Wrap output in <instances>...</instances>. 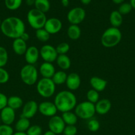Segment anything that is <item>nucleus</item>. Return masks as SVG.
<instances>
[{"label": "nucleus", "mask_w": 135, "mask_h": 135, "mask_svg": "<svg viewBox=\"0 0 135 135\" xmlns=\"http://www.w3.org/2000/svg\"><path fill=\"white\" fill-rule=\"evenodd\" d=\"M87 101L95 104L99 100V94L97 91L93 89L89 90L86 94Z\"/></svg>", "instance_id": "7c9ffc66"}, {"label": "nucleus", "mask_w": 135, "mask_h": 135, "mask_svg": "<svg viewBox=\"0 0 135 135\" xmlns=\"http://www.w3.org/2000/svg\"><path fill=\"white\" fill-rule=\"evenodd\" d=\"M0 124H1V119H0Z\"/></svg>", "instance_id": "3c124183"}, {"label": "nucleus", "mask_w": 135, "mask_h": 135, "mask_svg": "<svg viewBox=\"0 0 135 135\" xmlns=\"http://www.w3.org/2000/svg\"><path fill=\"white\" fill-rule=\"evenodd\" d=\"M9 59V55L6 49L0 46V67H4L7 65Z\"/></svg>", "instance_id": "2f4dec72"}, {"label": "nucleus", "mask_w": 135, "mask_h": 135, "mask_svg": "<svg viewBox=\"0 0 135 135\" xmlns=\"http://www.w3.org/2000/svg\"><path fill=\"white\" fill-rule=\"evenodd\" d=\"M87 128L91 132H97L100 128V123L95 119H91L87 123Z\"/></svg>", "instance_id": "c9c22d12"}, {"label": "nucleus", "mask_w": 135, "mask_h": 135, "mask_svg": "<svg viewBox=\"0 0 135 135\" xmlns=\"http://www.w3.org/2000/svg\"><path fill=\"white\" fill-rule=\"evenodd\" d=\"M44 28L51 35L59 32L62 28V22L59 18L52 17L47 18Z\"/></svg>", "instance_id": "ddd939ff"}, {"label": "nucleus", "mask_w": 135, "mask_h": 135, "mask_svg": "<svg viewBox=\"0 0 135 135\" xmlns=\"http://www.w3.org/2000/svg\"><path fill=\"white\" fill-rule=\"evenodd\" d=\"M61 117L66 125H75L78 122V117L75 113L71 111L62 113Z\"/></svg>", "instance_id": "a878e982"}, {"label": "nucleus", "mask_w": 135, "mask_h": 135, "mask_svg": "<svg viewBox=\"0 0 135 135\" xmlns=\"http://www.w3.org/2000/svg\"><path fill=\"white\" fill-rule=\"evenodd\" d=\"M112 2L115 4H118V5H120L121 3H124V0H112Z\"/></svg>", "instance_id": "a18cd8bd"}, {"label": "nucleus", "mask_w": 135, "mask_h": 135, "mask_svg": "<svg viewBox=\"0 0 135 135\" xmlns=\"http://www.w3.org/2000/svg\"><path fill=\"white\" fill-rule=\"evenodd\" d=\"M1 22H2V21L1 20V18H0V28H1Z\"/></svg>", "instance_id": "8fccbe9b"}, {"label": "nucleus", "mask_w": 135, "mask_h": 135, "mask_svg": "<svg viewBox=\"0 0 135 135\" xmlns=\"http://www.w3.org/2000/svg\"><path fill=\"white\" fill-rule=\"evenodd\" d=\"M82 34V30L78 25H70L67 29V35L70 39L72 40H78Z\"/></svg>", "instance_id": "5701e85b"}, {"label": "nucleus", "mask_w": 135, "mask_h": 135, "mask_svg": "<svg viewBox=\"0 0 135 135\" xmlns=\"http://www.w3.org/2000/svg\"><path fill=\"white\" fill-rule=\"evenodd\" d=\"M111 102L107 98H103L99 100L95 104V112L99 115L107 114L111 109Z\"/></svg>", "instance_id": "f3484780"}, {"label": "nucleus", "mask_w": 135, "mask_h": 135, "mask_svg": "<svg viewBox=\"0 0 135 135\" xmlns=\"http://www.w3.org/2000/svg\"><path fill=\"white\" fill-rule=\"evenodd\" d=\"M38 112V104L34 100H30L25 103L22 106L21 117L30 119L34 117Z\"/></svg>", "instance_id": "9b49d317"}, {"label": "nucleus", "mask_w": 135, "mask_h": 135, "mask_svg": "<svg viewBox=\"0 0 135 135\" xmlns=\"http://www.w3.org/2000/svg\"><path fill=\"white\" fill-rule=\"evenodd\" d=\"M9 74L3 67H0V84H3L7 83L9 80Z\"/></svg>", "instance_id": "4c0bfd02"}, {"label": "nucleus", "mask_w": 135, "mask_h": 135, "mask_svg": "<svg viewBox=\"0 0 135 135\" xmlns=\"http://www.w3.org/2000/svg\"><path fill=\"white\" fill-rule=\"evenodd\" d=\"M121 39L122 33L119 28L111 26L103 32L101 38V42L103 47L111 48L117 46Z\"/></svg>", "instance_id": "7ed1b4c3"}, {"label": "nucleus", "mask_w": 135, "mask_h": 135, "mask_svg": "<svg viewBox=\"0 0 135 135\" xmlns=\"http://www.w3.org/2000/svg\"><path fill=\"white\" fill-rule=\"evenodd\" d=\"M40 56L42 57L44 62L52 63L56 61L58 54L56 47L50 44H45L40 49Z\"/></svg>", "instance_id": "1a4fd4ad"}, {"label": "nucleus", "mask_w": 135, "mask_h": 135, "mask_svg": "<svg viewBox=\"0 0 135 135\" xmlns=\"http://www.w3.org/2000/svg\"><path fill=\"white\" fill-rule=\"evenodd\" d=\"M89 83L92 89L97 91L98 92L105 90L107 85V81L99 76H93L90 79Z\"/></svg>", "instance_id": "aec40b11"}, {"label": "nucleus", "mask_w": 135, "mask_h": 135, "mask_svg": "<svg viewBox=\"0 0 135 135\" xmlns=\"http://www.w3.org/2000/svg\"><path fill=\"white\" fill-rule=\"evenodd\" d=\"M70 45L67 42H61L56 47L58 55H66L70 50Z\"/></svg>", "instance_id": "473e14b6"}, {"label": "nucleus", "mask_w": 135, "mask_h": 135, "mask_svg": "<svg viewBox=\"0 0 135 135\" xmlns=\"http://www.w3.org/2000/svg\"><path fill=\"white\" fill-rule=\"evenodd\" d=\"M20 38H21L22 40L26 42L29 39H30V36H29V34H28L27 32H25L24 33H22V34L21 36V37H20Z\"/></svg>", "instance_id": "a19ab883"}, {"label": "nucleus", "mask_w": 135, "mask_h": 135, "mask_svg": "<svg viewBox=\"0 0 135 135\" xmlns=\"http://www.w3.org/2000/svg\"><path fill=\"white\" fill-rule=\"evenodd\" d=\"M13 135H27L26 133H22V132H17L14 133V134Z\"/></svg>", "instance_id": "09e8293b"}, {"label": "nucleus", "mask_w": 135, "mask_h": 135, "mask_svg": "<svg viewBox=\"0 0 135 135\" xmlns=\"http://www.w3.org/2000/svg\"><path fill=\"white\" fill-rule=\"evenodd\" d=\"M12 48L15 54L18 55H25L28 47L26 42L22 40L21 38H19L13 40Z\"/></svg>", "instance_id": "6ab92c4d"}, {"label": "nucleus", "mask_w": 135, "mask_h": 135, "mask_svg": "<svg viewBox=\"0 0 135 135\" xmlns=\"http://www.w3.org/2000/svg\"><path fill=\"white\" fill-rule=\"evenodd\" d=\"M34 7L40 11L46 13L50 10V3L49 0H35Z\"/></svg>", "instance_id": "cd10ccee"}, {"label": "nucleus", "mask_w": 135, "mask_h": 135, "mask_svg": "<svg viewBox=\"0 0 135 135\" xmlns=\"http://www.w3.org/2000/svg\"><path fill=\"white\" fill-rule=\"evenodd\" d=\"M24 55H25V59L27 64L34 65V64L38 61L39 59V50L34 46L28 47Z\"/></svg>", "instance_id": "2eb2a0df"}, {"label": "nucleus", "mask_w": 135, "mask_h": 135, "mask_svg": "<svg viewBox=\"0 0 135 135\" xmlns=\"http://www.w3.org/2000/svg\"><path fill=\"white\" fill-rule=\"evenodd\" d=\"M26 133L27 135H42V129L38 125H30Z\"/></svg>", "instance_id": "72a5a7b5"}, {"label": "nucleus", "mask_w": 135, "mask_h": 135, "mask_svg": "<svg viewBox=\"0 0 135 135\" xmlns=\"http://www.w3.org/2000/svg\"><path fill=\"white\" fill-rule=\"evenodd\" d=\"M54 103L58 111L62 113L72 111L78 104L76 96L70 90H62L57 93Z\"/></svg>", "instance_id": "f03ea898"}, {"label": "nucleus", "mask_w": 135, "mask_h": 135, "mask_svg": "<svg viewBox=\"0 0 135 135\" xmlns=\"http://www.w3.org/2000/svg\"><path fill=\"white\" fill-rule=\"evenodd\" d=\"M74 113L78 118L89 120L93 117L95 113V104L88 101H84L77 104Z\"/></svg>", "instance_id": "0eeeda50"}, {"label": "nucleus", "mask_w": 135, "mask_h": 135, "mask_svg": "<svg viewBox=\"0 0 135 135\" xmlns=\"http://www.w3.org/2000/svg\"><path fill=\"white\" fill-rule=\"evenodd\" d=\"M8 98L2 92H0V111L7 106Z\"/></svg>", "instance_id": "ea45409f"}, {"label": "nucleus", "mask_w": 135, "mask_h": 135, "mask_svg": "<svg viewBox=\"0 0 135 135\" xmlns=\"http://www.w3.org/2000/svg\"><path fill=\"white\" fill-rule=\"evenodd\" d=\"M0 30L2 34L11 39L21 37L25 32V25L22 19L17 17H9L3 20Z\"/></svg>", "instance_id": "f257e3e1"}, {"label": "nucleus", "mask_w": 135, "mask_h": 135, "mask_svg": "<svg viewBox=\"0 0 135 135\" xmlns=\"http://www.w3.org/2000/svg\"><path fill=\"white\" fill-rule=\"evenodd\" d=\"M132 9V7L130 3H123L120 4L117 11L122 15H125L130 13Z\"/></svg>", "instance_id": "f704fd0d"}, {"label": "nucleus", "mask_w": 135, "mask_h": 135, "mask_svg": "<svg viewBox=\"0 0 135 135\" xmlns=\"http://www.w3.org/2000/svg\"><path fill=\"white\" fill-rule=\"evenodd\" d=\"M130 3L132 6V9H135V0H130Z\"/></svg>", "instance_id": "de8ad7c7"}, {"label": "nucleus", "mask_w": 135, "mask_h": 135, "mask_svg": "<svg viewBox=\"0 0 135 135\" xmlns=\"http://www.w3.org/2000/svg\"><path fill=\"white\" fill-rule=\"evenodd\" d=\"M26 19L30 27L37 30L44 28L47 18L45 13L34 8L29 11L26 15Z\"/></svg>", "instance_id": "20e7f679"}, {"label": "nucleus", "mask_w": 135, "mask_h": 135, "mask_svg": "<svg viewBox=\"0 0 135 135\" xmlns=\"http://www.w3.org/2000/svg\"><path fill=\"white\" fill-rule=\"evenodd\" d=\"M20 76L24 84L28 86H33L37 83L38 72L34 65L26 64L21 68Z\"/></svg>", "instance_id": "39448f33"}, {"label": "nucleus", "mask_w": 135, "mask_h": 135, "mask_svg": "<svg viewBox=\"0 0 135 135\" xmlns=\"http://www.w3.org/2000/svg\"><path fill=\"white\" fill-rule=\"evenodd\" d=\"M30 126V120L29 119L20 117L19 119L16 122L15 125V129L17 132H22L26 133Z\"/></svg>", "instance_id": "b1692460"}, {"label": "nucleus", "mask_w": 135, "mask_h": 135, "mask_svg": "<svg viewBox=\"0 0 135 135\" xmlns=\"http://www.w3.org/2000/svg\"><path fill=\"white\" fill-rule=\"evenodd\" d=\"M86 11L82 7H76L70 9L67 14V19L71 25H78L86 18Z\"/></svg>", "instance_id": "6e6552de"}, {"label": "nucleus", "mask_w": 135, "mask_h": 135, "mask_svg": "<svg viewBox=\"0 0 135 135\" xmlns=\"http://www.w3.org/2000/svg\"><path fill=\"white\" fill-rule=\"evenodd\" d=\"M14 130L11 125L0 124V135H13Z\"/></svg>", "instance_id": "e433bc0d"}, {"label": "nucleus", "mask_w": 135, "mask_h": 135, "mask_svg": "<svg viewBox=\"0 0 135 135\" xmlns=\"http://www.w3.org/2000/svg\"><path fill=\"white\" fill-rule=\"evenodd\" d=\"M56 62L62 71L69 69L71 67V59L67 55H58Z\"/></svg>", "instance_id": "4be33fe9"}, {"label": "nucleus", "mask_w": 135, "mask_h": 135, "mask_svg": "<svg viewBox=\"0 0 135 135\" xmlns=\"http://www.w3.org/2000/svg\"><path fill=\"white\" fill-rule=\"evenodd\" d=\"M78 129L75 125H66L64 129V135H76Z\"/></svg>", "instance_id": "58836bf2"}, {"label": "nucleus", "mask_w": 135, "mask_h": 135, "mask_svg": "<svg viewBox=\"0 0 135 135\" xmlns=\"http://www.w3.org/2000/svg\"><path fill=\"white\" fill-rule=\"evenodd\" d=\"M67 88L70 91H75L79 88L81 85V78L76 73H71L68 75L66 81Z\"/></svg>", "instance_id": "dca6fc26"}, {"label": "nucleus", "mask_w": 135, "mask_h": 135, "mask_svg": "<svg viewBox=\"0 0 135 135\" xmlns=\"http://www.w3.org/2000/svg\"><path fill=\"white\" fill-rule=\"evenodd\" d=\"M35 36L37 40L41 42H46L50 38V34L44 28L36 30Z\"/></svg>", "instance_id": "c85d7f7f"}, {"label": "nucleus", "mask_w": 135, "mask_h": 135, "mask_svg": "<svg viewBox=\"0 0 135 135\" xmlns=\"http://www.w3.org/2000/svg\"><path fill=\"white\" fill-rule=\"evenodd\" d=\"M0 119L3 124L11 125L15 120V110L7 106L0 111Z\"/></svg>", "instance_id": "4468645a"}, {"label": "nucleus", "mask_w": 135, "mask_h": 135, "mask_svg": "<svg viewBox=\"0 0 135 135\" xmlns=\"http://www.w3.org/2000/svg\"><path fill=\"white\" fill-rule=\"evenodd\" d=\"M5 5L9 10L15 11L21 6L22 0H4Z\"/></svg>", "instance_id": "c756f323"}, {"label": "nucleus", "mask_w": 135, "mask_h": 135, "mask_svg": "<svg viewBox=\"0 0 135 135\" xmlns=\"http://www.w3.org/2000/svg\"><path fill=\"white\" fill-rule=\"evenodd\" d=\"M58 109L54 102L44 101L38 104V112L43 116L52 117L56 115Z\"/></svg>", "instance_id": "f8f14e48"}, {"label": "nucleus", "mask_w": 135, "mask_h": 135, "mask_svg": "<svg viewBox=\"0 0 135 135\" xmlns=\"http://www.w3.org/2000/svg\"><path fill=\"white\" fill-rule=\"evenodd\" d=\"M68 75L64 71H56L54 75H53L52 80L54 82V84L56 85H62L63 84H66V79H67Z\"/></svg>", "instance_id": "bb28decb"}, {"label": "nucleus", "mask_w": 135, "mask_h": 135, "mask_svg": "<svg viewBox=\"0 0 135 135\" xmlns=\"http://www.w3.org/2000/svg\"><path fill=\"white\" fill-rule=\"evenodd\" d=\"M37 91L44 98H49L56 92V84L51 79L42 78L37 83Z\"/></svg>", "instance_id": "423d86ee"}, {"label": "nucleus", "mask_w": 135, "mask_h": 135, "mask_svg": "<svg viewBox=\"0 0 135 135\" xmlns=\"http://www.w3.org/2000/svg\"><path fill=\"white\" fill-rule=\"evenodd\" d=\"M109 22L112 27L119 28L123 24V15L118 11H112L109 16Z\"/></svg>", "instance_id": "412c9836"}, {"label": "nucleus", "mask_w": 135, "mask_h": 135, "mask_svg": "<svg viewBox=\"0 0 135 135\" xmlns=\"http://www.w3.org/2000/svg\"><path fill=\"white\" fill-rule=\"evenodd\" d=\"M34 2H35V0H26V5H29V6H32V5H34Z\"/></svg>", "instance_id": "37998d69"}, {"label": "nucleus", "mask_w": 135, "mask_h": 135, "mask_svg": "<svg viewBox=\"0 0 135 135\" xmlns=\"http://www.w3.org/2000/svg\"><path fill=\"white\" fill-rule=\"evenodd\" d=\"M23 100L21 97L17 96H12L8 98L7 106L14 110L18 109L23 106Z\"/></svg>", "instance_id": "393cba45"}, {"label": "nucleus", "mask_w": 135, "mask_h": 135, "mask_svg": "<svg viewBox=\"0 0 135 135\" xmlns=\"http://www.w3.org/2000/svg\"><path fill=\"white\" fill-rule=\"evenodd\" d=\"M65 127H66V124L61 116L56 115L50 117V119H49V131L53 132L56 134L58 135L63 133Z\"/></svg>", "instance_id": "9d476101"}, {"label": "nucleus", "mask_w": 135, "mask_h": 135, "mask_svg": "<svg viewBox=\"0 0 135 135\" xmlns=\"http://www.w3.org/2000/svg\"><path fill=\"white\" fill-rule=\"evenodd\" d=\"M43 135H57V134H56L55 133H54L53 132L50 131H47L45 132V133H44Z\"/></svg>", "instance_id": "49530a36"}, {"label": "nucleus", "mask_w": 135, "mask_h": 135, "mask_svg": "<svg viewBox=\"0 0 135 135\" xmlns=\"http://www.w3.org/2000/svg\"><path fill=\"white\" fill-rule=\"evenodd\" d=\"M39 73L42 78L52 79L53 75L56 73L55 67L52 63L44 62L40 66Z\"/></svg>", "instance_id": "a211bd4d"}, {"label": "nucleus", "mask_w": 135, "mask_h": 135, "mask_svg": "<svg viewBox=\"0 0 135 135\" xmlns=\"http://www.w3.org/2000/svg\"><path fill=\"white\" fill-rule=\"evenodd\" d=\"M91 1H92V0H80L81 3H82L83 5H89V4L91 2Z\"/></svg>", "instance_id": "c03bdc74"}, {"label": "nucleus", "mask_w": 135, "mask_h": 135, "mask_svg": "<svg viewBox=\"0 0 135 135\" xmlns=\"http://www.w3.org/2000/svg\"><path fill=\"white\" fill-rule=\"evenodd\" d=\"M61 4H62V5L63 7H66L70 4V1L69 0H61Z\"/></svg>", "instance_id": "79ce46f5"}]
</instances>
